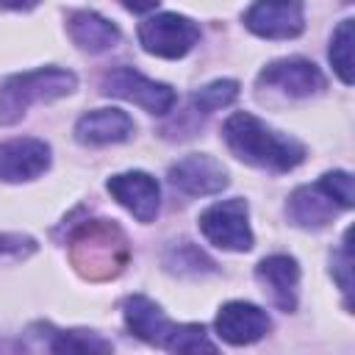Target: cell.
Listing matches in <instances>:
<instances>
[{
    "instance_id": "1",
    "label": "cell",
    "mask_w": 355,
    "mask_h": 355,
    "mask_svg": "<svg viewBox=\"0 0 355 355\" xmlns=\"http://www.w3.org/2000/svg\"><path fill=\"white\" fill-rule=\"evenodd\" d=\"M222 139L239 161L258 169L288 172L305 161V147L294 136L269 128L250 111L230 114L222 125Z\"/></svg>"
},
{
    "instance_id": "2",
    "label": "cell",
    "mask_w": 355,
    "mask_h": 355,
    "mask_svg": "<svg viewBox=\"0 0 355 355\" xmlns=\"http://www.w3.org/2000/svg\"><path fill=\"white\" fill-rule=\"evenodd\" d=\"M72 266L89 280L116 277L128 263V239L111 219H86L69 236Z\"/></svg>"
},
{
    "instance_id": "3",
    "label": "cell",
    "mask_w": 355,
    "mask_h": 355,
    "mask_svg": "<svg viewBox=\"0 0 355 355\" xmlns=\"http://www.w3.org/2000/svg\"><path fill=\"white\" fill-rule=\"evenodd\" d=\"M78 86L75 72L61 67H42L17 72L0 86V125H14L25 116L33 103H50L72 94Z\"/></svg>"
},
{
    "instance_id": "4",
    "label": "cell",
    "mask_w": 355,
    "mask_h": 355,
    "mask_svg": "<svg viewBox=\"0 0 355 355\" xmlns=\"http://www.w3.org/2000/svg\"><path fill=\"white\" fill-rule=\"evenodd\" d=\"M197 225H200V233L214 247H222L230 252L252 250L255 239H252V227H250V208H247V200H241V197H230V200L208 205L200 214Z\"/></svg>"
},
{
    "instance_id": "5",
    "label": "cell",
    "mask_w": 355,
    "mask_h": 355,
    "mask_svg": "<svg viewBox=\"0 0 355 355\" xmlns=\"http://www.w3.org/2000/svg\"><path fill=\"white\" fill-rule=\"evenodd\" d=\"M139 44L144 53L158 55V58H183L197 42H200V25L183 14H155L144 19L136 31Z\"/></svg>"
},
{
    "instance_id": "6",
    "label": "cell",
    "mask_w": 355,
    "mask_h": 355,
    "mask_svg": "<svg viewBox=\"0 0 355 355\" xmlns=\"http://www.w3.org/2000/svg\"><path fill=\"white\" fill-rule=\"evenodd\" d=\"M103 94H111V97H122L128 103H136L141 105L147 114H155V116H164L172 111L178 94L172 86L166 83H158L130 67H116L111 72H105L103 83H100Z\"/></svg>"
},
{
    "instance_id": "7",
    "label": "cell",
    "mask_w": 355,
    "mask_h": 355,
    "mask_svg": "<svg viewBox=\"0 0 355 355\" xmlns=\"http://www.w3.org/2000/svg\"><path fill=\"white\" fill-rule=\"evenodd\" d=\"M122 316H125L128 330H130L136 338H141V341H147V344H153V347H164V349H169V352L178 349L183 324H175V322L164 313V308H161L158 302H153L150 297H144V294H130V297H125V302H122Z\"/></svg>"
},
{
    "instance_id": "8",
    "label": "cell",
    "mask_w": 355,
    "mask_h": 355,
    "mask_svg": "<svg viewBox=\"0 0 355 355\" xmlns=\"http://www.w3.org/2000/svg\"><path fill=\"white\" fill-rule=\"evenodd\" d=\"M244 28L261 39H294L305 31L302 0H255L244 11Z\"/></svg>"
},
{
    "instance_id": "9",
    "label": "cell",
    "mask_w": 355,
    "mask_h": 355,
    "mask_svg": "<svg viewBox=\"0 0 355 355\" xmlns=\"http://www.w3.org/2000/svg\"><path fill=\"white\" fill-rule=\"evenodd\" d=\"M258 86H266V89L275 86L286 97L300 100V97L319 94L327 86V80H324L322 69L308 58H280V61H272L261 69Z\"/></svg>"
},
{
    "instance_id": "10",
    "label": "cell",
    "mask_w": 355,
    "mask_h": 355,
    "mask_svg": "<svg viewBox=\"0 0 355 355\" xmlns=\"http://www.w3.org/2000/svg\"><path fill=\"white\" fill-rule=\"evenodd\" d=\"M169 183L189 197H205L227 186V169L208 153H189L169 166Z\"/></svg>"
},
{
    "instance_id": "11",
    "label": "cell",
    "mask_w": 355,
    "mask_h": 355,
    "mask_svg": "<svg viewBox=\"0 0 355 355\" xmlns=\"http://www.w3.org/2000/svg\"><path fill=\"white\" fill-rule=\"evenodd\" d=\"M108 194L125 208L130 211L139 222H153L158 216V208H161V189H158V180L141 169H133V172H119V175H111L108 183H105Z\"/></svg>"
},
{
    "instance_id": "12",
    "label": "cell",
    "mask_w": 355,
    "mask_h": 355,
    "mask_svg": "<svg viewBox=\"0 0 355 355\" xmlns=\"http://www.w3.org/2000/svg\"><path fill=\"white\" fill-rule=\"evenodd\" d=\"M214 327H216V336L222 341H227L233 347H244V344L263 338L272 330V319L263 308L244 302V300H233V302H225L219 308Z\"/></svg>"
},
{
    "instance_id": "13",
    "label": "cell",
    "mask_w": 355,
    "mask_h": 355,
    "mask_svg": "<svg viewBox=\"0 0 355 355\" xmlns=\"http://www.w3.org/2000/svg\"><path fill=\"white\" fill-rule=\"evenodd\" d=\"M255 280L261 283V291L266 300L283 311L294 313L297 311V297H300V263L291 255H269L255 266Z\"/></svg>"
},
{
    "instance_id": "14",
    "label": "cell",
    "mask_w": 355,
    "mask_h": 355,
    "mask_svg": "<svg viewBox=\"0 0 355 355\" xmlns=\"http://www.w3.org/2000/svg\"><path fill=\"white\" fill-rule=\"evenodd\" d=\"M50 166V144L33 136L8 139L0 144V180L22 183L33 180Z\"/></svg>"
},
{
    "instance_id": "15",
    "label": "cell",
    "mask_w": 355,
    "mask_h": 355,
    "mask_svg": "<svg viewBox=\"0 0 355 355\" xmlns=\"http://www.w3.org/2000/svg\"><path fill=\"white\" fill-rule=\"evenodd\" d=\"M136 125L122 108H94L75 122V139L86 147H103L128 141Z\"/></svg>"
},
{
    "instance_id": "16",
    "label": "cell",
    "mask_w": 355,
    "mask_h": 355,
    "mask_svg": "<svg viewBox=\"0 0 355 355\" xmlns=\"http://www.w3.org/2000/svg\"><path fill=\"white\" fill-rule=\"evenodd\" d=\"M344 211L319 183L313 186H300L291 197H288V205H286V214L294 225L300 227H308V230H319L324 227L327 222H333V216Z\"/></svg>"
},
{
    "instance_id": "17",
    "label": "cell",
    "mask_w": 355,
    "mask_h": 355,
    "mask_svg": "<svg viewBox=\"0 0 355 355\" xmlns=\"http://www.w3.org/2000/svg\"><path fill=\"white\" fill-rule=\"evenodd\" d=\"M67 31L69 39L86 53H105L119 44V28L111 19L100 17L97 11H72L67 17Z\"/></svg>"
},
{
    "instance_id": "18",
    "label": "cell",
    "mask_w": 355,
    "mask_h": 355,
    "mask_svg": "<svg viewBox=\"0 0 355 355\" xmlns=\"http://www.w3.org/2000/svg\"><path fill=\"white\" fill-rule=\"evenodd\" d=\"M164 266L180 277H202L216 272V263L191 241H178L175 247H169L164 255Z\"/></svg>"
},
{
    "instance_id": "19",
    "label": "cell",
    "mask_w": 355,
    "mask_h": 355,
    "mask_svg": "<svg viewBox=\"0 0 355 355\" xmlns=\"http://www.w3.org/2000/svg\"><path fill=\"white\" fill-rule=\"evenodd\" d=\"M47 330H50L47 336L50 352H108L111 349V341L100 338L92 330H55L50 324Z\"/></svg>"
},
{
    "instance_id": "20",
    "label": "cell",
    "mask_w": 355,
    "mask_h": 355,
    "mask_svg": "<svg viewBox=\"0 0 355 355\" xmlns=\"http://www.w3.org/2000/svg\"><path fill=\"white\" fill-rule=\"evenodd\" d=\"M327 58L336 69V75L341 78V83H352V19H341L338 28L330 36V50Z\"/></svg>"
},
{
    "instance_id": "21",
    "label": "cell",
    "mask_w": 355,
    "mask_h": 355,
    "mask_svg": "<svg viewBox=\"0 0 355 355\" xmlns=\"http://www.w3.org/2000/svg\"><path fill=\"white\" fill-rule=\"evenodd\" d=\"M236 97H239V83L230 78H219L191 94V108L197 114H214V111L236 103Z\"/></svg>"
},
{
    "instance_id": "22",
    "label": "cell",
    "mask_w": 355,
    "mask_h": 355,
    "mask_svg": "<svg viewBox=\"0 0 355 355\" xmlns=\"http://www.w3.org/2000/svg\"><path fill=\"white\" fill-rule=\"evenodd\" d=\"M344 211L347 208H352V202H355V194H352V175L349 172H344V169H333V172H324L319 180H316Z\"/></svg>"
},
{
    "instance_id": "23",
    "label": "cell",
    "mask_w": 355,
    "mask_h": 355,
    "mask_svg": "<svg viewBox=\"0 0 355 355\" xmlns=\"http://www.w3.org/2000/svg\"><path fill=\"white\" fill-rule=\"evenodd\" d=\"M36 252V241L22 233H0V258H28Z\"/></svg>"
},
{
    "instance_id": "24",
    "label": "cell",
    "mask_w": 355,
    "mask_h": 355,
    "mask_svg": "<svg viewBox=\"0 0 355 355\" xmlns=\"http://www.w3.org/2000/svg\"><path fill=\"white\" fill-rule=\"evenodd\" d=\"M341 252H336L330 258V272H338V286L344 294H349V269H352V252H349V230L344 233V241H341Z\"/></svg>"
},
{
    "instance_id": "25",
    "label": "cell",
    "mask_w": 355,
    "mask_h": 355,
    "mask_svg": "<svg viewBox=\"0 0 355 355\" xmlns=\"http://www.w3.org/2000/svg\"><path fill=\"white\" fill-rule=\"evenodd\" d=\"M119 3L133 14H147V11H153L158 6V0H119Z\"/></svg>"
},
{
    "instance_id": "26",
    "label": "cell",
    "mask_w": 355,
    "mask_h": 355,
    "mask_svg": "<svg viewBox=\"0 0 355 355\" xmlns=\"http://www.w3.org/2000/svg\"><path fill=\"white\" fill-rule=\"evenodd\" d=\"M36 6L39 0H0V8H11V11H31Z\"/></svg>"
}]
</instances>
